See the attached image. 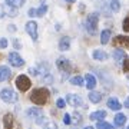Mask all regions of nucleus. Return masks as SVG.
Wrapping results in <instances>:
<instances>
[{
	"label": "nucleus",
	"mask_w": 129,
	"mask_h": 129,
	"mask_svg": "<svg viewBox=\"0 0 129 129\" xmlns=\"http://www.w3.org/2000/svg\"><path fill=\"white\" fill-rule=\"evenodd\" d=\"M49 90H47L46 88H36V89H33V92L32 95H30V101L35 103V105H45L47 102V99H49Z\"/></svg>",
	"instance_id": "f257e3e1"
},
{
	"label": "nucleus",
	"mask_w": 129,
	"mask_h": 129,
	"mask_svg": "<svg viewBox=\"0 0 129 129\" xmlns=\"http://www.w3.org/2000/svg\"><path fill=\"white\" fill-rule=\"evenodd\" d=\"M99 6L102 7V12L105 14H108V16L111 13L119 12L120 9L119 0H99Z\"/></svg>",
	"instance_id": "f03ea898"
},
{
	"label": "nucleus",
	"mask_w": 129,
	"mask_h": 129,
	"mask_svg": "<svg viewBox=\"0 0 129 129\" xmlns=\"http://www.w3.org/2000/svg\"><path fill=\"white\" fill-rule=\"evenodd\" d=\"M98 23H99V13H90L86 17V23H85V26H86V30H88L89 35H96L98 33Z\"/></svg>",
	"instance_id": "7ed1b4c3"
},
{
	"label": "nucleus",
	"mask_w": 129,
	"mask_h": 129,
	"mask_svg": "<svg viewBox=\"0 0 129 129\" xmlns=\"http://www.w3.org/2000/svg\"><path fill=\"white\" fill-rule=\"evenodd\" d=\"M16 86L20 92H26L30 89L32 86V82H30V79L26 76V75H19L17 78H16Z\"/></svg>",
	"instance_id": "20e7f679"
},
{
	"label": "nucleus",
	"mask_w": 129,
	"mask_h": 129,
	"mask_svg": "<svg viewBox=\"0 0 129 129\" xmlns=\"http://www.w3.org/2000/svg\"><path fill=\"white\" fill-rule=\"evenodd\" d=\"M0 98H2V101H5L6 103H13V102L17 101V93L12 90L10 88L7 89H3V90H0Z\"/></svg>",
	"instance_id": "39448f33"
},
{
	"label": "nucleus",
	"mask_w": 129,
	"mask_h": 129,
	"mask_svg": "<svg viewBox=\"0 0 129 129\" xmlns=\"http://www.w3.org/2000/svg\"><path fill=\"white\" fill-rule=\"evenodd\" d=\"M56 66H57V69H59L60 72H63L64 75H69L70 70H72L69 60L66 59V57H59V59L56 60Z\"/></svg>",
	"instance_id": "423d86ee"
},
{
	"label": "nucleus",
	"mask_w": 129,
	"mask_h": 129,
	"mask_svg": "<svg viewBox=\"0 0 129 129\" xmlns=\"http://www.w3.org/2000/svg\"><path fill=\"white\" fill-rule=\"evenodd\" d=\"M5 16H10V17H16L17 16V10L14 6H0V17H5Z\"/></svg>",
	"instance_id": "0eeeda50"
},
{
	"label": "nucleus",
	"mask_w": 129,
	"mask_h": 129,
	"mask_svg": "<svg viewBox=\"0 0 129 129\" xmlns=\"http://www.w3.org/2000/svg\"><path fill=\"white\" fill-rule=\"evenodd\" d=\"M9 62L12 66H14V68H22L24 64V60L23 57L19 55V53H16V52H12L9 55Z\"/></svg>",
	"instance_id": "6e6552de"
},
{
	"label": "nucleus",
	"mask_w": 129,
	"mask_h": 129,
	"mask_svg": "<svg viewBox=\"0 0 129 129\" xmlns=\"http://www.w3.org/2000/svg\"><path fill=\"white\" fill-rule=\"evenodd\" d=\"M66 102L69 103L70 106H73V108H78V106H83V101L82 98L79 96V95H75V93H70L66 96Z\"/></svg>",
	"instance_id": "1a4fd4ad"
},
{
	"label": "nucleus",
	"mask_w": 129,
	"mask_h": 129,
	"mask_svg": "<svg viewBox=\"0 0 129 129\" xmlns=\"http://www.w3.org/2000/svg\"><path fill=\"white\" fill-rule=\"evenodd\" d=\"M26 32H27L29 36L33 39V42L37 40L39 35H37V24L35 23V22H27V23H26Z\"/></svg>",
	"instance_id": "9d476101"
},
{
	"label": "nucleus",
	"mask_w": 129,
	"mask_h": 129,
	"mask_svg": "<svg viewBox=\"0 0 129 129\" xmlns=\"http://www.w3.org/2000/svg\"><path fill=\"white\" fill-rule=\"evenodd\" d=\"M27 116L30 118V119L39 120L42 116H43V112H42V109H39V108H32V109L27 111Z\"/></svg>",
	"instance_id": "9b49d317"
},
{
	"label": "nucleus",
	"mask_w": 129,
	"mask_h": 129,
	"mask_svg": "<svg viewBox=\"0 0 129 129\" xmlns=\"http://www.w3.org/2000/svg\"><path fill=\"white\" fill-rule=\"evenodd\" d=\"M113 45H115V46L129 47V37L128 36H116L115 40H113Z\"/></svg>",
	"instance_id": "f8f14e48"
},
{
	"label": "nucleus",
	"mask_w": 129,
	"mask_h": 129,
	"mask_svg": "<svg viewBox=\"0 0 129 129\" xmlns=\"http://www.w3.org/2000/svg\"><path fill=\"white\" fill-rule=\"evenodd\" d=\"M85 80H86V88H88L89 90H93L95 86H96V78H95L93 75L88 73L85 76Z\"/></svg>",
	"instance_id": "ddd939ff"
},
{
	"label": "nucleus",
	"mask_w": 129,
	"mask_h": 129,
	"mask_svg": "<svg viewBox=\"0 0 129 129\" xmlns=\"http://www.w3.org/2000/svg\"><path fill=\"white\" fill-rule=\"evenodd\" d=\"M12 76V72L7 66H0V82H5Z\"/></svg>",
	"instance_id": "4468645a"
},
{
	"label": "nucleus",
	"mask_w": 129,
	"mask_h": 129,
	"mask_svg": "<svg viewBox=\"0 0 129 129\" xmlns=\"http://www.w3.org/2000/svg\"><path fill=\"white\" fill-rule=\"evenodd\" d=\"M113 59L116 60V63H120V62H123L126 59V53H125L122 49H116L113 52Z\"/></svg>",
	"instance_id": "2eb2a0df"
},
{
	"label": "nucleus",
	"mask_w": 129,
	"mask_h": 129,
	"mask_svg": "<svg viewBox=\"0 0 129 129\" xmlns=\"http://www.w3.org/2000/svg\"><path fill=\"white\" fill-rule=\"evenodd\" d=\"M108 106L111 108L112 111H119L120 108H122L119 101H118L116 98H109V99H108Z\"/></svg>",
	"instance_id": "dca6fc26"
},
{
	"label": "nucleus",
	"mask_w": 129,
	"mask_h": 129,
	"mask_svg": "<svg viewBox=\"0 0 129 129\" xmlns=\"http://www.w3.org/2000/svg\"><path fill=\"white\" fill-rule=\"evenodd\" d=\"M69 47H70V37H68V36L62 37L59 42V49L64 52V50H68Z\"/></svg>",
	"instance_id": "f3484780"
},
{
	"label": "nucleus",
	"mask_w": 129,
	"mask_h": 129,
	"mask_svg": "<svg viewBox=\"0 0 129 129\" xmlns=\"http://www.w3.org/2000/svg\"><path fill=\"white\" fill-rule=\"evenodd\" d=\"M3 125L6 129H12L13 128V115L12 113H6L3 118Z\"/></svg>",
	"instance_id": "a211bd4d"
},
{
	"label": "nucleus",
	"mask_w": 129,
	"mask_h": 129,
	"mask_svg": "<svg viewBox=\"0 0 129 129\" xmlns=\"http://www.w3.org/2000/svg\"><path fill=\"white\" fill-rule=\"evenodd\" d=\"M106 118V112L105 111H96L90 113V119L92 120H103Z\"/></svg>",
	"instance_id": "6ab92c4d"
},
{
	"label": "nucleus",
	"mask_w": 129,
	"mask_h": 129,
	"mask_svg": "<svg viewBox=\"0 0 129 129\" xmlns=\"http://www.w3.org/2000/svg\"><path fill=\"white\" fill-rule=\"evenodd\" d=\"M102 93L99 92H93V90H90V93H89V99H90V102H93V103H98V102L102 101Z\"/></svg>",
	"instance_id": "aec40b11"
},
{
	"label": "nucleus",
	"mask_w": 129,
	"mask_h": 129,
	"mask_svg": "<svg viewBox=\"0 0 129 129\" xmlns=\"http://www.w3.org/2000/svg\"><path fill=\"white\" fill-rule=\"evenodd\" d=\"M93 57L96 60H101V62H103V60L108 59V53L103 50H95L93 52Z\"/></svg>",
	"instance_id": "412c9836"
},
{
	"label": "nucleus",
	"mask_w": 129,
	"mask_h": 129,
	"mask_svg": "<svg viewBox=\"0 0 129 129\" xmlns=\"http://www.w3.org/2000/svg\"><path fill=\"white\" fill-rule=\"evenodd\" d=\"M125 122H126V116H125L123 113H118V115L115 116V125L116 126H123Z\"/></svg>",
	"instance_id": "4be33fe9"
},
{
	"label": "nucleus",
	"mask_w": 129,
	"mask_h": 129,
	"mask_svg": "<svg viewBox=\"0 0 129 129\" xmlns=\"http://www.w3.org/2000/svg\"><path fill=\"white\" fill-rule=\"evenodd\" d=\"M111 39V30H103L101 33V43L102 45H106Z\"/></svg>",
	"instance_id": "5701e85b"
},
{
	"label": "nucleus",
	"mask_w": 129,
	"mask_h": 129,
	"mask_svg": "<svg viewBox=\"0 0 129 129\" xmlns=\"http://www.w3.org/2000/svg\"><path fill=\"white\" fill-rule=\"evenodd\" d=\"M46 12H47V6H46V3H45V0H42L40 7L37 9V17H43V16L46 14Z\"/></svg>",
	"instance_id": "b1692460"
},
{
	"label": "nucleus",
	"mask_w": 129,
	"mask_h": 129,
	"mask_svg": "<svg viewBox=\"0 0 129 129\" xmlns=\"http://www.w3.org/2000/svg\"><path fill=\"white\" fill-rule=\"evenodd\" d=\"M6 3L10 6H14V7H22L26 3V0H6Z\"/></svg>",
	"instance_id": "393cba45"
},
{
	"label": "nucleus",
	"mask_w": 129,
	"mask_h": 129,
	"mask_svg": "<svg viewBox=\"0 0 129 129\" xmlns=\"http://www.w3.org/2000/svg\"><path fill=\"white\" fill-rule=\"evenodd\" d=\"M70 83L75 85V86H82L83 85V78L82 76H75V78L70 79Z\"/></svg>",
	"instance_id": "a878e982"
},
{
	"label": "nucleus",
	"mask_w": 129,
	"mask_h": 129,
	"mask_svg": "<svg viewBox=\"0 0 129 129\" xmlns=\"http://www.w3.org/2000/svg\"><path fill=\"white\" fill-rule=\"evenodd\" d=\"M96 128L98 129H112V125L111 123H106V122H103V120H98Z\"/></svg>",
	"instance_id": "bb28decb"
},
{
	"label": "nucleus",
	"mask_w": 129,
	"mask_h": 129,
	"mask_svg": "<svg viewBox=\"0 0 129 129\" xmlns=\"http://www.w3.org/2000/svg\"><path fill=\"white\" fill-rule=\"evenodd\" d=\"M122 27H123L125 32H128L129 33V17H126L123 20V23H122Z\"/></svg>",
	"instance_id": "cd10ccee"
},
{
	"label": "nucleus",
	"mask_w": 129,
	"mask_h": 129,
	"mask_svg": "<svg viewBox=\"0 0 129 129\" xmlns=\"http://www.w3.org/2000/svg\"><path fill=\"white\" fill-rule=\"evenodd\" d=\"M56 105H57V108H59V109H63L64 106H66V102H64L63 99H57Z\"/></svg>",
	"instance_id": "c85d7f7f"
},
{
	"label": "nucleus",
	"mask_w": 129,
	"mask_h": 129,
	"mask_svg": "<svg viewBox=\"0 0 129 129\" xmlns=\"http://www.w3.org/2000/svg\"><path fill=\"white\" fill-rule=\"evenodd\" d=\"M63 123H66V125L72 123V119H70V115H69V113H66V115L63 116Z\"/></svg>",
	"instance_id": "c756f323"
},
{
	"label": "nucleus",
	"mask_w": 129,
	"mask_h": 129,
	"mask_svg": "<svg viewBox=\"0 0 129 129\" xmlns=\"http://www.w3.org/2000/svg\"><path fill=\"white\" fill-rule=\"evenodd\" d=\"M123 72H129V59L128 57L123 60Z\"/></svg>",
	"instance_id": "7c9ffc66"
},
{
	"label": "nucleus",
	"mask_w": 129,
	"mask_h": 129,
	"mask_svg": "<svg viewBox=\"0 0 129 129\" xmlns=\"http://www.w3.org/2000/svg\"><path fill=\"white\" fill-rule=\"evenodd\" d=\"M6 47H7V40L3 37V39H0V49H6Z\"/></svg>",
	"instance_id": "2f4dec72"
},
{
	"label": "nucleus",
	"mask_w": 129,
	"mask_h": 129,
	"mask_svg": "<svg viewBox=\"0 0 129 129\" xmlns=\"http://www.w3.org/2000/svg\"><path fill=\"white\" fill-rule=\"evenodd\" d=\"M29 16H30V17H35V16H37V10L36 9H29Z\"/></svg>",
	"instance_id": "473e14b6"
},
{
	"label": "nucleus",
	"mask_w": 129,
	"mask_h": 129,
	"mask_svg": "<svg viewBox=\"0 0 129 129\" xmlns=\"http://www.w3.org/2000/svg\"><path fill=\"white\" fill-rule=\"evenodd\" d=\"M29 72H30L32 75H35V76H36V75H39V72H37L36 68H30V69H29Z\"/></svg>",
	"instance_id": "72a5a7b5"
},
{
	"label": "nucleus",
	"mask_w": 129,
	"mask_h": 129,
	"mask_svg": "<svg viewBox=\"0 0 129 129\" xmlns=\"http://www.w3.org/2000/svg\"><path fill=\"white\" fill-rule=\"evenodd\" d=\"M125 108H128V109H129V98H126V101H125Z\"/></svg>",
	"instance_id": "f704fd0d"
},
{
	"label": "nucleus",
	"mask_w": 129,
	"mask_h": 129,
	"mask_svg": "<svg viewBox=\"0 0 129 129\" xmlns=\"http://www.w3.org/2000/svg\"><path fill=\"white\" fill-rule=\"evenodd\" d=\"M13 43H14V47H16V49H20V45H19V42H17V40H14Z\"/></svg>",
	"instance_id": "c9c22d12"
},
{
	"label": "nucleus",
	"mask_w": 129,
	"mask_h": 129,
	"mask_svg": "<svg viewBox=\"0 0 129 129\" xmlns=\"http://www.w3.org/2000/svg\"><path fill=\"white\" fill-rule=\"evenodd\" d=\"M66 2H69V3H75L76 0H66Z\"/></svg>",
	"instance_id": "e433bc0d"
}]
</instances>
